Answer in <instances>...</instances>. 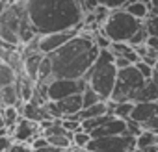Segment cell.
Returning <instances> with one entry per match:
<instances>
[{"label":"cell","instance_id":"37","mask_svg":"<svg viewBox=\"0 0 158 152\" xmlns=\"http://www.w3.org/2000/svg\"><path fill=\"white\" fill-rule=\"evenodd\" d=\"M154 70H156V72H158V61H156V65H154Z\"/></svg>","mask_w":158,"mask_h":152},{"label":"cell","instance_id":"24","mask_svg":"<svg viewBox=\"0 0 158 152\" xmlns=\"http://www.w3.org/2000/svg\"><path fill=\"white\" fill-rule=\"evenodd\" d=\"M127 4H128V0H99V6H106L110 11L123 10Z\"/></svg>","mask_w":158,"mask_h":152},{"label":"cell","instance_id":"6","mask_svg":"<svg viewBox=\"0 0 158 152\" xmlns=\"http://www.w3.org/2000/svg\"><path fill=\"white\" fill-rule=\"evenodd\" d=\"M132 148H136V135H130L127 132L119 135L95 137L88 145L89 152H130Z\"/></svg>","mask_w":158,"mask_h":152},{"label":"cell","instance_id":"20","mask_svg":"<svg viewBox=\"0 0 158 152\" xmlns=\"http://www.w3.org/2000/svg\"><path fill=\"white\" fill-rule=\"evenodd\" d=\"M151 145H158V134L154 130H143L136 137V146L145 148V146H151Z\"/></svg>","mask_w":158,"mask_h":152},{"label":"cell","instance_id":"35","mask_svg":"<svg viewBox=\"0 0 158 152\" xmlns=\"http://www.w3.org/2000/svg\"><path fill=\"white\" fill-rule=\"evenodd\" d=\"M130 152H143V150H141V148H138V146H136V148H132V150H130Z\"/></svg>","mask_w":158,"mask_h":152},{"label":"cell","instance_id":"10","mask_svg":"<svg viewBox=\"0 0 158 152\" xmlns=\"http://www.w3.org/2000/svg\"><path fill=\"white\" fill-rule=\"evenodd\" d=\"M11 137L15 143H32L39 134H41V124L35 122V121H30L26 117H21L19 122L11 128Z\"/></svg>","mask_w":158,"mask_h":152},{"label":"cell","instance_id":"36","mask_svg":"<svg viewBox=\"0 0 158 152\" xmlns=\"http://www.w3.org/2000/svg\"><path fill=\"white\" fill-rule=\"evenodd\" d=\"M71 148H73V146H71ZM71 148H63V150H60V152H73Z\"/></svg>","mask_w":158,"mask_h":152},{"label":"cell","instance_id":"38","mask_svg":"<svg viewBox=\"0 0 158 152\" xmlns=\"http://www.w3.org/2000/svg\"><path fill=\"white\" fill-rule=\"evenodd\" d=\"M0 113H2V104H0Z\"/></svg>","mask_w":158,"mask_h":152},{"label":"cell","instance_id":"23","mask_svg":"<svg viewBox=\"0 0 158 152\" xmlns=\"http://www.w3.org/2000/svg\"><path fill=\"white\" fill-rule=\"evenodd\" d=\"M149 37H151V35H149V30H147V26H145V22H143V26H141V28H139V30H138V32H136L134 35H132V39H130L128 43H130L132 46H139V45H147V41H149Z\"/></svg>","mask_w":158,"mask_h":152},{"label":"cell","instance_id":"19","mask_svg":"<svg viewBox=\"0 0 158 152\" xmlns=\"http://www.w3.org/2000/svg\"><path fill=\"white\" fill-rule=\"evenodd\" d=\"M0 117L4 119L6 126L11 130L19 122V119H21V110L17 106H2V113H0Z\"/></svg>","mask_w":158,"mask_h":152},{"label":"cell","instance_id":"14","mask_svg":"<svg viewBox=\"0 0 158 152\" xmlns=\"http://www.w3.org/2000/svg\"><path fill=\"white\" fill-rule=\"evenodd\" d=\"M19 102H23V98H21L17 82L0 87V104H2V106H17Z\"/></svg>","mask_w":158,"mask_h":152},{"label":"cell","instance_id":"31","mask_svg":"<svg viewBox=\"0 0 158 152\" xmlns=\"http://www.w3.org/2000/svg\"><path fill=\"white\" fill-rule=\"evenodd\" d=\"M130 65H134L128 58H123V56H115V67L117 69H127V67H130Z\"/></svg>","mask_w":158,"mask_h":152},{"label":"cell","instance_id":"17","mask_svg":"<svg viewBox=\"0 0 158 152\" xmlns=\"http://www.w3.org/2000/svg\"><path fill=\"white\" fill-rule=\"evenodd\" d=\"M136 102H158V86L152 82V78L147 80L145 86L139 89Z\"/></svg>","mask_w":158,"mask_h":152},{"label":"cell","instance_id":"29","mask_svg":"<svg viewBox=\"0 0 158 152\" xmlns=\"http://www.w3.org/2000/svg\"><path fill=\"white\" fill-rule=\"evenodd\" d=\"M8 152H34V148L28 143H13Z\"/></svg>","mask_w":158,"mask_h":152},{"label":"cell","instance_id":"2","mask_svg":"<svg viewBox=\"0 0 158 152\" xmlns=\"http://www.w3.org/2000/svg\"><path fill=\"white\" fill-rule=\"evenodd\" d=\"M99 45L93 35L78 32L63 46L50 54L54 78H84L99 58Z\"/></svg>","mask_w":158,"mask_h":152},{"label":"cell","instance_id":"15","mask_svg":"<svg viewBox=\"0 0 158 152\" xmlns=\"http://www.w3.org/2000/svg\"><path fill=\"white\" fill-rule=\"evenodd\" d=\"M110 113V108H108V100H101L93 106H88L84 108L80 113H78V117H80V121L84 119H93V117H101V115H108Z\"/></svg>","mask_w":158,"mask_h":152},{"label":"cell","instance_id":"33","mask_svg":"<svg viewBox=\"0 0 158 152\" xmlns=\"http://www.w3.org/2000/svg\"><path fill=\"white\" fill-rule=\"evenodd\" d=\"M147 45H149L151 48H154V50L158 52V37H149V41H147Z\"/></svg>","mask_w":158,"mask_h":152},{"label":"cell","instance_id":"11","mask_svg":"<svg viewBox=\"0 0 158 152\" xmlns=\"http://www.w3.org/2000/svg\"><path fill=\"white\" fill-rule=\"evenodd\" d=\"M125 132H127V119L112 115L102 126H99L97 130L91 132V139H95V137H106V135H119V134H125Z\"/></svg>","mask_w":158,"mask_h":152},{"label":"cell","instance_id":"22","mask_svg":"<svg viewBox=\"0 0 158 152\" xmlns=\"http://www.w3.org/2000/svg\"><path fill=\"white\" fill-rule=\"evenodd\" d=\"M82 98H84V108H88V106H93V104H97V102H101V100H104L93 87H86L84 91H82Z\"/></svg>","mask_w":158,"mask_h":152},{"label":"cell","instance_id":"16","mask_svg":"<svg viewBox=\"0 0 158 152\" xmlns=\"http://www.w3.org/2000/svg\"><path fill=\"white\" fill-rule=\"evenodd\" d=\"M123 10H127L130 15H134L139 21H147L149 19V4L143 2V0H128V4Z\"/></svg>","mask_w":158,"mask_h":152},{"label":"cell","instance_id":"30","mask_svg":"<svg viewBox=\"0 0 158 152\" xmlns=\"http://www.w3.org/2000/svg\"><path fill=\"white\" fill-rule=\"evenodd\" d=\"M13 143L15 141H13L11 135H0V152H8Z\"/></svg>","mask_w":158,"mask_h":152},{"label":"cell","instance_id":"9","mask_svg":"<svg viewBox=\"0 0 158 152\" xmlns=\"http://www.w3.org/2000/svg\"><path fill=\"white\" fill-rule=\"evenodd\" d=\"M80 28H74V30H67V32H54V34H43L37 39V48L41 54L50 56L52 52H56L60 46H63L71 37H74L78 34Z\"/></svg>","mask_w":158,"mask_h":152},{"label":"cell","instance_id":"21","mask_svg":"<svg viewBox=\"0 0 158 152\" xmlns=\"http://www.w3.org/2000/svg\"><path fill=\"white\" fill-rule=\"evenodd\" d=\"M89 141H91V134L86 130H78L73 134V146L76 148H88Z\"/></svg>","mask_w":158,"mask_h":152},{"label":"cell","instance_id":"12","mask_svg":"<svg viewBox=\"0 0 158 152\" xmlns=\"http://www.w3.org/2000/svg\"><path fill=\"white\" fill-rule=\"evenodd\" d=\"M60 113H61V119L63 117H69V115H78L82 110H84V98H82V93H76V95H71L67 98H61L56 102Z\"/></svg>","mask_w":158,"mask_h":152},{"label":"cell","instance_id":"3","mask_svg":"<svg viewBox=\"0 0 158 152\" xmlns=\"http://www.w3.org/2000/svg\"><path fill=\"white\" fill-rule=\"evenodd\" d=\"M117 72L119 69L115 67V56L110 48H101L97 61L93 67L88 70L84 76L89 87H93L104 100H110L115 82H117Z\"/></svg>","mask_w":158,"mask_h":152},{"label":"cell","instance_id":"7","mask_svg":"<svg viewBox=\"0 0 158 152\" xmlns=\"http://www.w3.org/2000/svg\"><path fill=\"white\" fill-rule=\"evenodd\" d=\"M86 87H88L86 78H78V80H73V78H52L47 84V97H48V100L58 102V100L67 98L71 95L82 93Z\"/></svg>","mask_w":158,"mask_h":152},{"label":"cell","instance_id":"18","mask_svg":"<svg viewBox=\"0 0 158 152\" xmlns=\"http://www.w3.org/2000/svg\"><path fill=\"white\" fill-rule=\"evenodd\" d=\"M134 106H136V102H114V100H108L110 115H115V117H121V119H128L132 115Z\"/></svg>","mask_w":158,"mask_h":152},{"label":"cell","instance_id":"13","mask_svg":"<svg viewBox=\"0 0 158 152\" xmlns=\"http://www.w3.org/2000/svg\"><path fill=\"white\" fill-rule=\"evenodd\" d=\"M45 54L41 52H32L28 56H24V76H28L30 80L37 82V74H39V67H41V61H43Z\"/></svg>","mask_w":158,"mask_h":152},{"label":"cell","instance_id":"27","mask_svg":"<svg viewBox=\"0 0 158 152\" xmlns=\"http://www.w3.org/2000/svg\"><path fill=\"white\" fill-rule=\"evenodd\" d=\"M145 26H147V30H149V35H151V37H158V15L149 17V19L145 21Z\"/></svg>","mask_w":158,"mask_h":152},{"label":"cell","instance_id":"32","mask_svg":"<svg viewBox=\"0 0 158 152\" xmlns=\"http://www.w3.org/2000/svg\"><path fill=\"white\" fill-rule=\"evenodd\" d=\"M63 148H58V146H52V145H47L43 148H34V152H60Z\"/></svg>","mask_w":158,"mask_h":152},{"label":"cell","instance_id":"34","mask_svg":"<svg viewBox=\"0 0 158 152\" xmlns=\"http://www.w3.org/2000/svg\"><path fill=\"white\" fill-rule=\"evenodd\" d=\"M71 150H73V152H89L88 148H76V146H73Z\"/></svg>","mask_w":158,"mask_h":152},{"label":"cell","instance_id":"25","mask_svg":"<svg viewBox=\"0 0 158 152\" xmlns=\"http://www.w3.org/2000/svg\"><path fill=\"white\" fill-rule=\"evenodd\" d=\"M134 65L139 69V72L145 76L147 80H151V78H152V74H154V67H152V65H149V63H147V61H143V59H139V61H138V63H134Z\"/></svg>","mask_w":158,"mask_h":152},{"label":"cell","instance_id":"8","mask_svg":"<svg viewBox=\"0 0 158 152\" xmlns=\"http://www.w3.org/2000/svg\"><path fill=\"white\" fill-rule=\"evenodd\" d=\"M130 119L138 121L143 130H158V102H136Z\"/></svg>","mask_w":158,"mask_h":152},{"label":"cell","instance_id":"1","mask_svg":"<svg viewBox=\"0 0 158 152\" xmlns=\"http://www.w3.org/2000/svg\"><path fill=\"white\" fill-rule=\"evenodd\" d=\"M24 8L39 35L84 26L82 0H24Z\"/></svg>","mask_w":158,"mask_h":152},{"label":"cell","instance_id":"26","mask_svg":"<svg viewBox=\"0 0 158 152\" xmlns=\"http://www.w3.org/2000/svg\"><path fill=\"white\" fill-rule=\"evenodd\" d=\"M143 132V128H141V124L138 122V121H134V119H127V134H130V135H139Z\"/></svg>","mask_w":158,"mask_h":152},{"label":"cell","instance_id":"5","mask_svg":"<svg viewBox=\"0 0 158 152\" xmlns=\"http://www.w3.org/2000/svg\"><path fill=\"white\" fill-rule=\"evenodd\" d=\"M147 78L139 72L136 65H130L127 69H119L117 72V82L114 87V93L110 100L114 102H136V97L139 89L145 86Z\"/></svg>","mask_w":158,"mask_h":152},{"label":"cell","instance_id":"28","mask_svg":"<svg viewBox=\"0 0 158 152\" xmlns=\"http://www.w3.org/2000/svg\"><path fill=\"white\" fill-rule=\"evenodd\" d=\"M93 39H95V43L99 45V48H110V45H112V41L102 34V30H101V32H97V34L93 35Z\"/></svg>","mask_w":158,"mask_h":152},{"label":"cell","instance_id":"4","mask_svg":"<svg viewBox=\"0 0 158 152\" xmlns=\"http://www.w3.org/2000/svg\"><path fill=\"white\" fill-rule=\"evenodd\" d=\"M143 22L145 21L136 19L127 10H115L110 13L101 30L112 43H128L132 35L143 26Z\"/></svg>","mask_w":158,"mask_h":152}]
</instances>
